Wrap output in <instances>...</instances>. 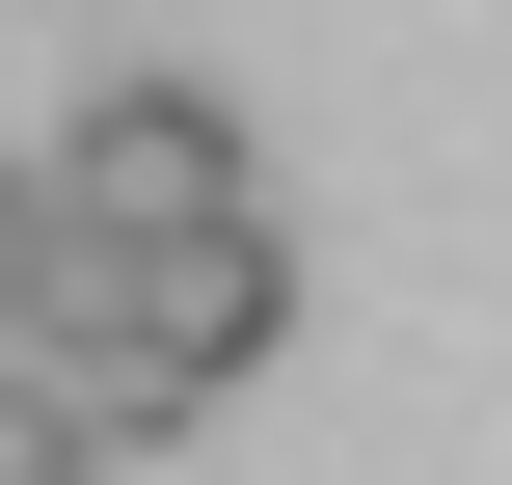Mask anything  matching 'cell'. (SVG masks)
<instances>
[{"mask_svg": "<svg viewBox=\"0 0 512 485\" xmlns=\"http://www.w3.org/2000/svg\"><path fill=\"white\" fill-rule=\"evenodd\" d=\"M297 351V243H270V189L243 216H189V243H54V297H27V378L81 405V432H216L243 378Z\"/></svg>", "mask_w": 512, "mask_h": 485, "instance_id": "1", "label": "cell"}, {"mask_svg": "<svg viewBox=\"0 0 512 485\" xmlns=\"http://www.w3.org/2000/svg\"><path fill=\"white\" fill-rule=\"evenodd\" d=\"M27 297H54V189L0 162V351H27Z\"/></svg>", "mask_w": 512, "mask_h": 485, "instance_id": "4", "label": "cell"}, {"mask_svg": "<svg viewBox=\"0 0 512 485\" xmlns=\"http://www.w3.org/2000/svg\"><path fill=\"white\" fill-rule=\"evenodd\" d=\"M27 189H54V243H108V270H135V243L243 216V108H216V81H108V108H81Z\"/></svg>", "mask_w": 512, "mask_h": 485, "instance_id": "2", "label": "cell"}, {"mask_svg": "<svg viewBox=\"0 0 512 485\" xmlns=\"http://www.w3.org/2000/svg\"><path fill=\"white\" fill-rule=\"evenodd\" d=\"M81 459H108V432H81V405H54L27 351H0V485H81Z\"/></svg>", "mask_w": 512, "mask_h": 485, "instance_id": "3", "label": "cell"}]
</instances>
